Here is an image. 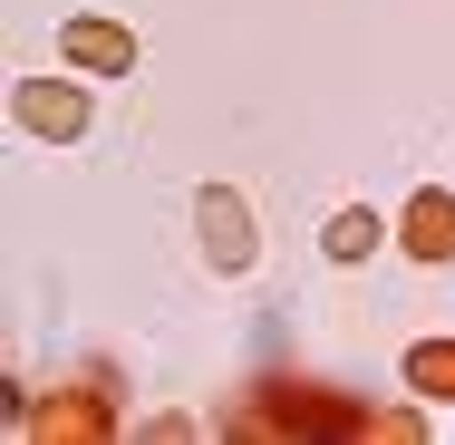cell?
Masks as SVG:
<instances>
[{
	"label": "cell",
	"instance_id": "1",
	"mask_svg": "<svg viewBox=\"0 0 455 445\" xmlns=\"http://www.w3.org/2000/svg\"><path fill=\"white\" fill-rule=\"evenodd\" d=\"M194 233H204V262H213V271H252V262H262L252 203H243L233 184H204V194H194Z\"/></svg>",
	"mask_w": 455,
	"mask_h": 445
},
{
	"label": "cell",
	"instance_id": "2",
	"mask_svg": "<svg viewBox=\"0 0 455 445\" xmlns=\"http://www.w3.org/2000/svg\"><path fill=\"white\" fill-rule=\"evenodd\" d=\"M10 107H20V126L49 136V146H78V136H88V88H78V78H20Z\"/></svg>",
	"mask_w": 455,
	"mask_h": 445
},
{
	"label": "cell",
	"instance_id": "3",
	"mask_svg": "<svg viewBox=\"0 0 455 445\" xmlns=\"http://www.w3.org/2000/svg\"><path fill=\"white\" fill-rule=\"evenodd\" d=\"M59 59L88 68V78H136V29H116V20H68V29H59Z\"/></svg>",
	"mask_w": 455,
	"mask_h": 445
},
{
	"label": "cell",
	"instance_id": "4",
	"mask_svg": "<svg viewBox=\"0 0 455 445\" xmlns=\"http://www.w3.org/2000/svg\"><path fill=\"white\" fill-rule=\"evenodd\" d=\"M397 242H407V262H455V194L446 184H427L417 203H407V223H397Z\"/></svg>",
	"mask_w": 455,
	"mask_h": 445
},
{
	"label": "cell",
	"instance_id": "5",
	"mask_svg": "<svg viewBox=\"0 0 455 445\" xmlns=\"http://www.w3.org/2000/svg\"><path fill=\"white\" fill-rule=\"evenodd\" d=\"M378 242H387L378 203H339V213H330V233H320V252H330V262H368Z\"/></svg>",
	"mask_w": 455,
	"mask_h": 445
},
{
	"label": "cell",
	"instance_id": "6",
	"mask_svg": "<svg viewBox=\"0 0 455 445\" xmlns=\"http://www.w3.org/2000/svg\"><path fill=\"white\" fill-rule=\"evenodd\" d=\"M407 387H417L427 407H455V339H417V349H407Z\"/></svg>",
	"mask_w": 455,
	"mask_h": 445
},
{
	"label": "cell",
	"instance_id": "7",
	"mask_svg": "<svg viewBox=\"0 0 455 445\" xmlns=\"http://www.w3.org/2000/svg\"><path fill=\"white\" fill-rule=\"evenodd\" d=\"M29 426H39V436H107V407H97V397H59V407H39Z\"/></svg>",
	"mask_w": 455,
	"mask_h": 445
}]
</instances>
